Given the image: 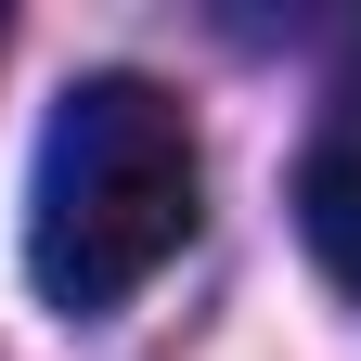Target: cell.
Masks as SVG:
<instances>
[{
    "label": "cell",
    "mask_w": 361,
    "mask_h": 361,
    "mask_svg": "<svg viewBox=\"0 0 361 361\" xmlns=\"http://www.w3.org/2000/svg\"><path fill=\"white\" fill-rule=\"evenodd\" d=\"M207 219V142L194 104L142 65H90L52 129H39V180H26V284L65 323H104L194 245Z\"/></svg>",
    "instance_id": "6da1fadb"
},
{
    "label": "cell",
    "mask_w": 361,
    "mask_h": 361,
    "mask_svg": "<svg viewBox=\"0 0 361 361\" xmlns=\"http://www.w3.org/2000/svg\"><path fill=\"white\" fill-rule=\"evenodd\" d=\"M297 233H310V258H323V284L361 297V90L310 129V155H297Z\"/></svg>",
    "instance_id": "7a4b0ae2"
}]
</instances>
